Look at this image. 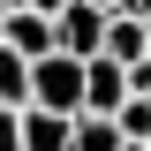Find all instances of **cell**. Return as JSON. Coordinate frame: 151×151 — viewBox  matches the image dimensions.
Here are the masks:
<instances>
[{
  "label": "cell",
  "instance_id": "cell-6",
  "mask_svg": "<svg viewBox=\"0 0 151 151\" xmlns=\"http://www.w3.org/2000/svg\"><path fill=\"white\" fill-rule=\"evenodd\" d=\"M23 151H68V121L45 106H23Z\"/></svg>",
  "mask_w": 151,
  "mask_h": 151
},
{
  "label": "cell",
  "instance_id": "cell-13",
  "mask_svg": "<svg viewBox=\"0 0 151 151\" xmlns=\"http://www.w3.org/2000/svg\"><path fill=\"white\" fill-rule=\"evenodd\" d=\"M83 8H106V15H113V8H121V0H83Z\"/></svg>",
  "mask_w": 151,
  "mask_h": 151
},
{
  "label": "cell",
  "instance_id": "cell-12",
  "mask_svg": "<svg viewBox=\"0 0 151 151\" xmlns=\"http://www.w3.org/2000/svg\"><path fill=\"white\" fill-rule=\"evenodd\" d=\"M121 15H136V23L151 30V0H121Z\"/></svg>",
  "mask_w": 151,
  "mask_h": 151
},
{
  "label": "cell",
  "instance_id": "cell-9",
  "mask_svg": "<svg viewBox=\"0 0 151 151\" xmlns=\"http://www.w3.org/2000/svg\"><path fill=\"white\" fill-rule=\"evenodd\" d=\"M113 129H121V144H151V98H129L113 113Z\"/></svg>",
  "mask_w": 151,
  "mask_h": 151
},
{
  "label": "cell",
  "instance_id": "cell-8",
  "mask_svg": "<svg viewBox=\"0 0 151 151\" xmlns=\"http://www.w3.org/2000/svg\"><path fill=\"white\" fill-rule=\"evenodd\" d=\"M68 151H121V129L98 121V113H76L68 121Z\"/></svg>",
  "mask_w": 151,
  "mask_h": 151
},
{
  "label": "cell",
  "instance_id": "cell-5",
  "mask_svg": "<svg viewBox=\"0 0 151 151\" xmlns=\"http://www.w3.org/2000/svg\"><path fill=\"white\" fill-rule=\"evenodd\" d=\"M0 45H8V53H23V60H45V53H53V23L30 15V8H15V15L0 23Z\"/></svg>",
  "mask_w": 151,
  "mask_h": 151
},
{
  "label": "cell",
  "instance_id": "cell-4",
  "mask_svg": "<svg viewBox=\"0 0 151 151\" xmlns=\"http://www.w3.org/2000/svg\"><path fill=\"white\" fill-rule=\"evenodd\" d=\"M151 53V30L136 15H121V8H113L106 15V45H98V60H113V68H136V60Z\"/></svg>",
  "mask_w": 151,
  "mask_h": 151
},
{
  "label": "cell",
  "instance_id": "cell-7",
  "mask_svg": "<svg viewBox=\"0 0 151 151\" xmlns=\"http://www.w3.org/2000/svg\"><path fill=\"white\" fill-rule=\"evenodd\" d=\"M0 106H8V113H23V106H30V60H23V53H8V45H0Z\"/></svg>",
  "mask_w": 151,
  "mask_h": 151
},
{
  "label": "cell",
  "instance_id": "cell-11",
  "mask_svg": "<svg viewBox=\"0 0 151 151\" xmlns=\"http://www.w3.org/2000/svg\"><path fill=\"white\" fill-rule=\"evenodd\" d=\"M15 8H30V15H45V23H53L60 8H68V0H15Z\"/></svg>",
  "mask_w": 151,
  "mask_h": 151
},
{
  "label": "cell",
  "instance_id": "cell-1",
  "mask_svg": "<svg viewBox=\"0 0 151 151\" xmlns=\"http://www.w3.org/2000/svg\"><path fill=\"white\" fill-rule=\"evenodd\" d=\"M30 106H45V113H60V121H76V113H83V60H68V53L30 60Z\"/></svg>",
  "mask_w": 151,
  "mask_h": 151
},
{
  "label": "cell",
  "instance_id": "cell-2",
  "mask_svg": "<svg viewBox=\"0 0 151 151\" xmlns=\"http://www.w3.org/2000/svg\"><path fill=\"white\" fill-rule=\"evenodd\" d=\"M98 45H106V8L68 0V8L53 15V53H68V60H98Z\"/></svg>",
  "mask_w": 151,
  "mask_h": 151
},
{
  "label": "cell",
  "instance_id": "cell-3",
  "mask_svg": "<svg viewBox=\"0 0 151 151\" xmlns=\"http://www.w3.org/2000/svg\"><path fill=\"white\" fill-rule=\"evenodd\" d=\"M121 106H129V76L113 68V60H83V113L113 121Z\"/></svg>",
  "mask_w": 151,
  "mask_h": 151
},
{
  "label": "cell",
  "instance_id": "cell-10",
  "mask_svg": "<svg viewBox=\"0 0 151 151\" xmlns=\"http://www.w3.org/2000/svg\"><path fill=\"white\" fill-rule=\"evenodd\" d=\"M0 151H23V113L0 106Z\"/></svg>",
  "mask_w": 151,
  "mask_h": 151
}]
</instances>
